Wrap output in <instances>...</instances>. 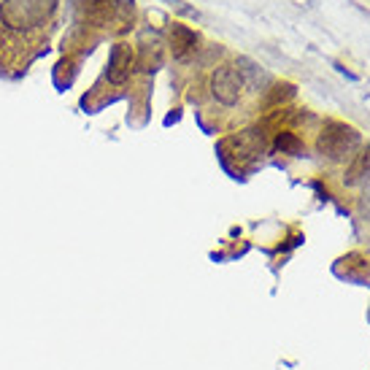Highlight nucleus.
<instances>
[{
  "instance_id": "f257e3e1",
  "label": "nucleus",
  "mask_w": 370,
  "mask_h": 370,
  "mask_svg": "<svg viewBox=\"0 0 370 370\" xmlns=\"http://www.w3.org/2000/svg\"><path fill=\"white\" fill-rule=\"evenodd\" d=\"M57 0H3L0 3V25L9 33L27 36L49 22Z\"/></svg>"
},
{
  "instance_id": "f03ea898",
  "label": "nucleus",
  "mask_w": 370,
  "mask_h": 370,
  "mask_svg": "<svg viewBox=\"0 0 370 370\" xmlns=\"http://www.w3.org/2000/svg\"><path fill=\"white\" fill-rule=\"evenodd\" d=\"M362 146V135L357 128L346 125V122H327L324 130L319 133L317 149L322 157H327L330 163H349Z\"/></svg>"
},
{
  "instance_id": "7ed1b4c3",
  "label": "nucleus",
  "mask_w": 370,
  "mask_h": 370,
  "mask_svg": "<svg viewBox=\"0 0 370 370\" xmlns=\"http://www.w3.org/2000/svg\"><path fill=\"white\" fill-rule=\"evenodd\" d=\"M78 22L92 27H108L119 22H133V0H73Z\"/></svg>"
},
{
  "instance_id": "20e7f679",
  "label": "nucleus",
  "mask_w": 370,
  "mask_h": 370,
  "mask_svg": "<svg viewBox=\"0 0 370 370\" xmlns=\"http://www.w3.org/2000/svg\"><path fill=\"white\" fill-rule=\"evenodd\" d=\"M243 87H246V81H243L241 71L235 65H219L211 73V95L222 106H235L241 101Z\"/></svg>"
},
{
  "instance_id": "39448f33",
  "label": "nucleus",
  "mask_w": 370,
  "mask_h": 370,
  "mask_svg": "<svg viewBox=\"0 0 370 370\" xmlns=\"http://www.w3.org/2000/svg\"><path fill=\"white\" fill-rule=\"evenodd\" d=\"M168 43H170V51H173V60L187 63V60L195 57V51L200 49V36L192 27L173 22L168 27Z\"/></svg>"
},
{
  "instance_id": "423d86ee",
  "label": "nucleus",
  "mask_w": 370,
  "mask_h": 370,
  "mask_svg": "<svg viewBox=\"0 0 370 370\" xmlns=\"http://www.w3.org/2000/svg\"><path fill=\"white\" fill-rule=\"evenodd\" d=\"M135 65H138L135 49L130 43H125V41H119L111 49V57H108V81L111 84H125Z\"/></svg>"
},
{
  "instance_id": "0eeeda50",
  "label": "nucleus",
  "mask_w": 370,
  "mask_h": 370,
  "mask_svg": "<svg viewBox=\"0 0 370 370\" xmlns=\"http://www.w3.org/2000/svg\"><path fill=\"white\" fill-rule=\"evenodd\" d=\"M368 176H370V143L365 149H359V152L346 163L344 184L346 187H359Z\"/></svg>"
},
{
  "instance_id": "6e6552de",
  "label": "nucleus",
  "mask_w": 370,
  "mask_h": 370,
  "mask_svg": "<svg viewBox=\"0 0 370 370\" xmlns=\"http://www.w3.org/2000/svg\"><path fill=\"white\" fill-rule=\"evenodd\" d=\"M276 149L281 154H289V157H297V154L303 152V140L297 138V133H289V130H284L276 135Z\"/></svg>"
},
{
  "instance_id": "1a4fd4ad",
  "label": "nucleus",
  "mask_w": 370,
  "mask_h": 370,
  "mask_svg": "<svg viewBox=\"0 0 370 370\" xmlns=\"http://www.w3.org/2000/svg\"><path fill=\"white\" fill-rule=\"evenodd\" d=\"M165 3H170V6H176V9H181V11H190V9H184V6H181V0H165Z\"/></svg>"
},
{
  "instance_id": "9d476101",
  "label": "nucleus",
  "mask_w": 370,
  "mask_h": 370,
  "mask_svg": "<svg viewBox=\"0 0 370 370\" xmlns=\"http://www.w3.org/2000/svg\"><path fill=\"white\" fill-rule=\"evenodd\" d=\"M362 184H365V197H368V200H370V176H368V179H365V181H362Z\"/></svg>"
}]
</instances>
